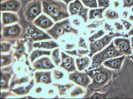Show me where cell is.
I'll return each instance as SVG.
<instances>
[{"label":"cell","mask_w":133,"mask_h":99,"mask_svg":"<svg viewBox=\"0 0 133 99\" xmlns=\"http://www.w3.org/2000/svg\"><path fill=\"white\" fill-rule=\"evenodd\" d=\"M85 72L92 79V82L87 88V92L83 97L84 98H89L94 92H105L106 89L110 85L117 75L115 70L107 68L104 65Z\"/></svg>","instance_id":"obj_1"},{"label":"cell","mask_w":133,"mask_h":99,"mask_svg":"<svg viewBox=\"0 0 133 99\" xmlns=\"http://www.w3.org/2000/svg\"><path fill=\"white\" fill-rule=\"evenodd\" d=\"M43 11L58 22L70 17L68 5L60 0H43L42 1Z\"/></svg>","instance_id":"obj_2"},{"label":"cell","mask_w":133,"mask_h":99,"mask_svg":"<svg viewBox=\"0 0 133 99\" xmlns=\"http://www.w3.org/2000/svg\"><path fill=\"white\" fill-rule=\"evenodd\" d=\"M122 55H123L117 49L113 41L111 42V43L105 49L92 56V63L88 70L97 68L101 66L105 61Z\"/></svg>","instance_id":"obj_3"},{"label":"cell","mask_w":133,"mask_h":99,"mask_svg":"<svg viewBox=\"0 0 133 99\" xmlns=\"http://www.w3.org/2000/svg\"><path fill=\"white\" fill-rule=\"evenodd\" d=\"M129 36L128 34H123L122 33L109 32L108 34L106 35L102 38L90 43L89 56L92 57L96 53L102 51L107 45L111 43V41L115 37H123L125 38H128Z\"/></svg>","instance_id":"obj_4"},{"label":"cell","mask_w":133,"mask_h":99,"mask_svg":"<svg viewBox=\"0 0 133 99\" xmlns=\"http://www.w3.org/2000/svg\"><path fill=\"white\" fill-rule=\"evenodd\" d=\"M42 3L40 0H32L24 8V17L26 20L33 22L42 12Z\"/></svg>","instance_id":"obj_5"},{"label":"cell","mask_w":133,"mask_h":99,"mask_svg":"<svg viewBox=\"0 0 133 99\" xmlns=\"http://www.w3.org/2000/svg\"><path fill=\"white\" fill-rule=\"evenodd\" d=\"M52 38L50 35L39 29L34 24H31L29 26L24 37V39L30 42L51 40Z\"/></svg>","instance_id":"obj_6"},{"label":"cell","mask_w":133,"mask_h":99,"mask_svg":"<svg viewBox=\"0 0 133 99\" xmlns=\"http://www.w3.org/2000/svg\"><path fill=\"white\" fill-rule=\"evenodd\" d=\"M22 32V28L18 24L11 26L2 27V39L6 41H11L18 38L21 37Z\"/></svg>","instance_id":"obj_7"},{"label":"cell","mask_w":133,"mask_h":99,"mask_svg":"<svg viewBox=\"0 0 133 99\" xmlns=\"http://www.w3.org/2000/svg\"><path fill=\"white\" fill-rule=\"evenodd\" d=\"M69 11L71 16H78L81 17L85 23L88 20L89 9L84 7L79 0H75L69 4Z\"/></svg>","instance_id":"obj_8"},{"label":"cell","mask_w":133,"mask_h":99,"mask_svg":"<svg viewBox=\"0 0 133 99\" xmlns=\"http://www.w3.org/2000/svg\"><path fill=\"white\" fill-rule=\"evenodd\" d=\"M69 80L72 81L78 85L83 87L85 89L88 88L91 80L87 72H81L75 71L70 73L69 74Z\"/></svg>","instance_id":"obj_9"},{"label":"cell","mask_w":133,"mask_h":99,"mask_svg":"<svg viewBox=\"0 0 133 99\" xmlns=\"http://www.w3.org/2000/svg\"><path fill=\"white\" fill-rule=\"evenodd\" d=\"M114 44L117 49L123 55H131L132 49L131 45L130 40L127 38H116L113 41Z\"/></svg>","instance_id":"obj_10"},{"label":"cell","mask_w":133,"mask_h":99,"mask_svg":"<svg viewBox=\"0 0 133 99\" xmlns=\"http://www.w3.org/2000/svg\"><path fill=\"white\" fill-rule=\"evenodd\" d=\"M22 3L19 0H5L1 4V11H11L17 12L20 10Z\"/></svg>","instance_id":"obj_11"},{"label":"cell","mask_w":133,"mask_h":99,"mask_svg":"<svg viewBox=\"0 0 133 99\" xmlns=\"http://www.w3.org/2000/svg\"><path fill=\"white\" fill-rule=\"evenodd\" d=\"M13 72L12 66H9L5 68H2L1 81V90H8L10 89L9 83Z\"/></svg>","instance_id":"obj_12"},{"label":"cell","mask_w":133,"mask_h":99,"mask_svg":"<svg viewBox=\"0 0 133 99\" xmlns=\"http://www.w3.org/2000/svg\"><path fill=\"white\" fill-rule=\"evenodd\" d=\"M61 62L60 67L65 69L68 73H71L76 70L74 58L66 55L63 52H61Z\"/></svg>","instance_id":"obj_13"},{"label":"cell","mask_w":133,"mask_h":99,"mask_svg":"<svg viewBox=\"0 0 133 99\" xmlns=\"http://www.w3.org/2000/svg\"><path fill=\"white\" fill-rule=\"evenodd\" d=\"M26 42H27V41L25 39L17 40L16 42V45L13 47V49L15 50V52L13 53V57L16 58L17 60L19 61L20 59L22 58V55H25L26 56L28 65L30 66L28 60V55L25 53L26 49L24 46V44Z\"/></svg>","instance_id":"obj_14"},{"label":"cell","mask_w":133,"mask_h":99,"mask_svg":"<svg viewBox=\"0 0 133 99\" xmlns=\"http://www.w3.org/2000/svg\"><path fill=\"white\" fill-rule=\"evenodd\" d=\"M33 68L35 70L51 69L55 67L50 59L48 57H43L32 63Z\"/></svg>","instance_id":"obj_15"},{"label":"cell","mask_w":133,"mask_h":99,"mask_svg":"<svg viewBox=\"0 0 133 99\" xmlns=\"http://www.w3.org/2000/svg\"><path fill=\"white\" fill-rule=\"evenodd\" d=\"M33 24L44 30H48L52 27L54 23L49 17L44 15H41L33 22Z\"/></svg>","instance_id":"obj_16"},{"label":"cell","mask_w":133,"mask_h":99,"mask_svg":"<svg viewBox=\"0 0 133 99\" xmlns=\"http://www.w3.org/2000/svg\"><path fill=\"white\" fill-rule=\"evenodd\" d=\"M125 59V55L119 56L118 58H114L110 59L105 61L102 65L104 66L113 70H119L121 69L122 63Z\"/></svg>","instance_id":"obj_17"},{"label":"cell","mask_w":133,"mask_h":99,"mask_svg":"<svg viewBox=\"0 0 133 99\" xmlns=\"http://www.w3.org/2000/svg\"><path fill=\"white\" fill-rule=\"evenodd\" d=\"M46 32L55 40H58L60 37L66 33L61 24V22H57L52 27L47 30Z\"/></svg>","instance_id":"obj_18"},{"label":"cell","mask_w":133,"mask_h":99,"mask_svg":"<svg viewBox=\"0 0 133 99\" xmlns=\"http://www.w3.org/2000/svg\"><path fill=\"white\" fill-rule=\"evenodd\" d=\"M34 76L36 84L43 83L46 85H48L52 83L51 72H36Z\"/></svg>","instance_id":"obj_19"},{"label":"cell","mask_w":133,"mask_h":99,"mask_svg":"<svg viewBox=\"0 0 133 99\" xmlns=\"http://www.w3.org/2000/svg\"><path fill=\"white\" fill-rule=\"evenodd\" d=\"M2 17L3 26L18 22L19 20L18 15L15 13L3 12L2 13Z\"/></svg>","instance_id":"obj_20"},{"label":"cell","mask_w":133,"mask_h":99,"mask_svg":"<svg viewBox=\"0 0 133 99\" xmlns=\"http://www.w3.org/2000/svg\"><path fill=\"white\" fill-rule=\"evenodd\" d=\"M34 85V79H32L27 86H22L16 89H10V91L17 96H23L29 93Z\"/></svg>","instance_id":"obj_21"},{"label":"cell","mask_w":133,"mask_h":99,"mask_svg":"<svg viewBox=\"0 0 133 99\" xmlns=\"http://www.w3.org/2000/svg\"><path fill=\"white\" fill-rule=\"evenodd\" d=\"M32 46L34 48L44 49H52L59 47V45L53 40L46 42H35L32 44Z\"/></svg>","instance_id":"obj_22"},{"label":"cell","mask_w":133,"mask_h":99,"mask_svg":"<svg viewBox=\"0 0 133 99\" xmlns=\"http://www.w3.org/2000/svg\"><path fill=\"white\" fill-rule=\"evenodd\" d=\"M90 63V59L89 57L85 56L76 59V64L79 72L85 70Z\"/></svg>","instance_id":"obj_23"},{"label":"cell","mask_w":133,"mask_h":99,"mask_svg":"<svg viewBox=\"0 0 133 99\" xmlns=\"http://www.w3.org/2000/svg\"><path fill=\"white\" fill-rule=\"evenodd\" d=\"M74 84L72 83H70L66 85H62L59 83H54L53 86L57 88L59 91V93L60 96L66 95L67 92L74 86Z\"/></svg>","instance_id":"obj_24"},{"label":"cell","mask_w":133,"mask_h":99,"mask_svg":"<svg viewBox=\"0 0 133 99\" xmlns=\"http://www.w3.org/2000/svg\"><path fill=\"white\" fill-rule=\"evenodd\" d=\"M61 23L66 33H72L76 35H78V29L74 28L71 26L69 18H66V19L61 22Z\"/></svg>","instance_id":"obj_25"},{"label":"cell","mask_w":133,"mask_h":99,"mask_svg":"<svg viewBox=\"0 0 133 99\" xmlns=\"http://www.w3.org/2000/svg\"><path fill=\"white\" fill-rule=\"evenodd\" d=\"M106 9V8H102L90 10L89 12V20H92L96 18H102L103 17L102 13Z\"/></svg>","instance_id":"obj_26"},{"label":"cell","mask_w":133,"mask_h":99,"mask_svg":"<svg viewBox=\"0 0 133 99\" xmlns=\"http://www.w3.org/2000/svg\"><path fill=\"white\" fill-rule=\"evenodd\" d=\"M51 51H43V50H36L32 51L29 56L30 61L31 63H33L34 61H35L36 59L38 58L40 56L42 55H51Z\"/></svg>","instance_id":"obj_27"},{"label":"cell","mask_w":133,"mask_h":99,"mask_svg":"<svg viewBox=\"0 0 133 99\" xmlns=\"http://www.w3.org/2000/svg\"><path fill=\"white\" fill-rule=\"evenodd\" d=\"M12 56L13 54L11 53L8 55H3V54H2L1 55V67L3 68L4 67L10 66L12 63Z\"/></svg>","instance_id":"obj_28"},{"label":"cell","mask_w":133,"mask_h":99,"mask_svg":"<svg viewBox=\"0 0 133 99\" xmlns=\"http://www.w3.org/2000/svg\"><path fill=\"white\" fill-rule=\"evenodd\" d=\"M28 80L29 78L28 76H24L17 78L16 74H15V75L12 77V79L10 86V89H12L16 84H21L22 83L28 82Z\"/></svg>","instance_id":"obj_29"},{"label":"cell","mask_w":133,"mask_h":99,"mask_svg":"<svg viewBox=\"0 0 133 99\" xmlns=\"http://www.w3.org/2000/svg\"><path fill=\"white\" fill-rule=\"evenodd\" d=\"M65 53L70 55L77 56L79 58L82 57L83 55H85L89 53L88 50H75L72 51H65Z\"/></svg>","instance_id":"obj_30"},{"label":"cell","mask_w":133,"mask_h":99,"mask_svg":"<svg viewBox=\"0 0 133 99\" xmlns=\"http://www.w3.org/2000/svg\"><path fill=\"white\" fill-rule=\"evenodd\" d=\"M104 17L109 20H115L119 18V13L116 11L108 9L105 12Z\"/></svg>","instance_id":"obj_31"},{"label":"cell","mask_w":133,"mask_h":99,"mask_svg":"<svg viewBox=\"0 0 133 99\" xmlns=\"http://www.w3.org/2000/svg\"><path fill=\"white\" fill-rule=\"evenodd\" d=\"M52 60L55 63L56 66H59L61 63V59L60 58V49L57 48L54 50L52 53Z\"/></svg>","instance_id":"obj_32"},{"label":"cell","mask_w":133,"mask_h":99,"mask_svg":"<svg viewBox=\"0 0 133 99\" xmlns=\"http://www.w3.org/2000/svg\"><path fill=\"white\" fill-rule=\"evenodd\" d=\"M85 93H86V91L84 90H83V89L81 88V87L78 86L75 87L72 90L71 92L70 93V96L71 97L74 98Z\"/></svg>","instance_id":"obj_33"},{"label":"cell","mask_w":133,"mask_h":99,"mask_svg":"<svg viewBox=\"0 0 133 99\" xmlns=\"http://www.w3.org/2000/svg\"><path fill=\"white\" fill-rule=\"evenodd\" d=\"M81 1L82 2L84 5L89 8L95 9L98 7L97 0H81Z\"/></svg>","instance_id":"obj_34"},{"label":"cell","mask_w":133,"mask_h":99,"mask_svg":"<svg viewBox=\"0 0 133 99\" xmlns=\"http://www.w3.org/2000/svg\"><path fill=\"white\" fill-rule=\"evenodd\" d=\"M105 34V32L101 29L99 31H98L96 33H95L93 35L90 36L89 38V41L90 43L94 42L95 41H96L97 39L99 38L100 37H102L104 34Z\"/></svg>","instance_id":"obj_35"},{"label":"cell","mask_w":133,"mask_h":99,"mask_svg":"<svg viewBox=\"0 0 133 99\" xmlns=\"http://www.w3.org/2000/svg\"><path fill=\"white\" fill-rule=\"evenodd\" d=\"M11 47V43L2 42L1 43V53L3 54L4 53H8L10 52Z\"/></svg>","instance_id":"obj_36"},{"label":"cell","mask_w":133,"mask_h":99,"mask_svg":"<svg viewBox=\"0 0 133 99\" xmlns=\"http://www.w3.org/2000/svg\"><path fill=\"white\" fill-rule=\"evenodd\" d=\"M98 7L107 8L110 6V0H97Z\"/></svg>","instance_id":"obj_37"},{"label":"cell","mask_w":133,"mask_h":99,"mask_svg":"<svg viewBox=\"0 0 133 99\" xmlns=\"http://www.w3.org/2000/svg\"><path fill=\"white\" fill-rule=\"evenodd\" d=\"M53 77L55 80H60L62 79L64 76V74L62 72L55 69L53 71Z\"/></svg>","instance_id":"obj_38"},{"label":"cell","mask_w":133,"mask_h":99,"mask_svg":"<svg viewBox=\"0 0 133 99\" xmlns=\"http://www.w3.org/2000/svg\"><path fill=\"white\" fill-rule=\"evenodd\" d=\"M104 21V20L94 22L92 23L89 24V25H87L85 27L87 28H96L99 27L100 25H101Z\"/></svg>","instance_id":"obj_39"},{"label":"cell","mask_w":133,"mask_h":99,"mask_svg":"<svg viewBox=\"0 0 133 99\" xmlns=\"http://www.w3.org/2000/svg\"><path fill=\"white\" fill-rule=\"evenodd\" d=\"M78 46L79 47L84 48V49H87L88 48V47L87 45L86 44L85 39L83 38V37H81L79 39Z\"/></svg>","instance_id":"obj_40"},{"label":"cell","mask_w":133,"mask_h":99,"mask_svg":"<svg viewBox=\"0 0 133 99\" xmlns=\"http://www.w3.org/2000/svg\"><path fill=\"white\" fill-rule=\"evenodd\" d=\"M123 8H130L133 6V0H123Z\"/></svg>","instance_id":"obj_41"},{"label":"cell","mask_w":133,"mask_h":99,"mask_svg":"<svg viewBox=\"0 0 133 99\" xmlns=\"http://www.w3.org/2000/svg\"><path fill=\"white\" fill-rule=\"evenodd\" d=\"M12 92L10 91L9 92H1V98L2 99H5L7 97H9L11 96H16V95H15L14 93H12Z\"/></svg>","instance_id":"obj_42"},{"label":"cell","mask_w":133,"mask_h":99,"mask_svg":"<svg viewBox=\"0 0 133 99\" xmlns=\"http://www.w3.org/2000/svg\"><path fill=\"white\" fill-rule=\"evenodd\" d=\"M121 21L123 23V25L124 26V27L125 28L126 30H129L130 29V28L132 26V24L130 23V22H128L127 20H124L123 19H121Z\"/></svg>","instance_id":"obj_43"},{"label":"cell","mask_w":133,"mask_h":99,"mask_svg":"<svg viewBox=\"0 0 133 99\" xmlns=\"http://www.w3.org/2000/svg\"><path fill=\"white\" fill-rule=\"evenodd\" d=\"M104 29L106 31H109V32H113L114 30V28L111 26V25L107 23H105L104 25Z\"/></svg>","instance_id":"obj_44"},{"label":"cell","mask_w":133,"mask_h":99,"mask_svg":"<svg viewBox=\"0 0 133 99\" xmlns=\"http://www.w3.org/2000/svg\"><path fill=\"white\" fill-rule=\"evenodd\" d=\"M114 25L118 30H123L124 29V26H123L124 25L119 22H115Z\"/></svg>","instance_id":"obj_45"},{"label":"cell","mask_w":133,"mask_h":99,"mask_svg":"<svg viewBox=\"0 0 133 99\" xmlns=\"http://www.w3.org/2000/svg\"><path fill=\"white\" fill-rule=\"evenodd\" d=\"M72 23L76 26H79L81 24V22L79 19L78 18H75L72 20Z\"/></svg>","instance_id":"obj_46"},{"label":"cell","mask_w":133,"mask_h":99,"mask_svg":"<svg viewBox=\"0 0 133 99\" xmlns=\"http://www.w3.org/2000/svg\"><path fill=\"white\" fill-rule=\"evenodd\" d=\"M75 47V45L74 44H67L65 46L64 48L66 50H72Z\"/></svg>","instance_id":"obj_47"},{"label":"cell","mask_w":133,"mask_h":99,"mask_svg":"<svg viewBox=\"0 0 133 99\" xmlns=\"http://www.w3.org/2000/svg\"><path fill=\"white\" fill-rule=\"evenodd\" d=\"M128 14H129V12L127 11H124L123 12V17L124 18H127L128 16Z\"/></svg>","instance_id":"obj_48"},{"label":"cell","mask_w":133,"mask_h":99,"mask_svg":"<svg viewBox=\"0 0 133 99\" xmlns=\"http://www.w3.org/2000/svg\"><path fill=\"white\" fill-rule=\"evenodd\" d=\"M60 1L64 2V3H65L67 5H68L71 2H72L74 0H60Z\"/></svg>","instance_id":"obj_49"},{"label":"cell","mask_w":133,"mask_h":99,"mask_svg":"<svg viewBox=\"0 0 133 99\" xmlns=\"http://www.w3.org/2000/svg\"><path fill=\"white\" fill-rule=\"evenodd\" d=\"M119 6H120V4H119V3L118 1L115 2L114 3V6L115 8H118L119 7Z\"/></svg>","instance_id":"obj_50"},{"label":"cell","mask_w":133,"mask_h":99,"mask_svg":"<svg viewBox=\"0 0 133 99\" xmlns=\"http://www.w3.org/2000/svg\"><path fill=\"white\" fill-rule=\"evenodd\" d=\"M42 89L41 87H38V88H36V90H35V92L36 93H40L41 91H42Z\"/></svg>","instance_id":"obj_51"},{"label":"cell","mask_w":133,"mask_h":99,"mask_svg":"<svg viewBox=\"0 0 133 99\" xmlns=\"http://www.w3.org/2000/svg\"><path fill=\"white\" fill-rule=\"evenodd\" d=\"M128 35L130 36H132L133 35V27H132V28L130 30V31L128 32Z\"/></svg>","instance_id":"obj_52"},{"label":"cell","mask_w":133,"mask_h":99,"mask_svg":"<svg viewBox=\"0 0 133 99\" xmlns=\"http://www.w3.org/2000/svg\"><path fill=\"white\" fill-rule=\"evenodd\" d=\"M129 20L131 21V22H133V15H131L129 17Z\"/></svg>","instance_id":"obj_53"},{"label":"cell","mask_w":133,"mask_h":99,"mask_svg":"<svg viewBox=\"0 0 133 99\" xmlns=\"http://www.w3.org/2000/svg\"><path fill=\"white\" fill-rule=\"evenodd\" d=\"M131 47H132V49L133 50V37H132V38H131Z\"/></svg>","instance_id":"obj_54"},{"label":"cell","mask_w":133,"mask_h":99,"mask_svg":"<svg viewBox=\"0 0 133 99\" xmlns=\"http://www.w3.org/2000/svg\"><path fill=\"white\" fill-rule=\"evenodd\" d=\"M129 58L130 59H131V60H132V61H133V54L132 55H130V56H129Z\"/></svg>","instance_id":"obj_55"},{"label":"cell","mask_w":133,"mask_h":99,"mask_svg":"<svg viewBox=\"0 0 133 99\" xmlns=\"http://www.w3.org/2000/svg\"><path fill=\"white\" fill-rule=\"evenodd\" d=\"M22 98H31V99H32V98H34L33 97H31V96H28V97H23Z\"/></svg>","instance_id":"obj_56"},{"label":"cell","mask_w":133,"mask_h":99,"mask_svg":"<svg viewBox=\"0 0 133 99\" xmlns=\"http://www.w3.org/2000/svg\"><path fill=\"white\" fill-rule=\"evenodd\" d=\"M132 11L133 12V8H132Z\"/></svg>","instance_id":"obj_57"}]
</instances>
